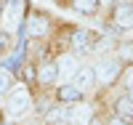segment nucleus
<instances>
[{
	"label": "nucleus",
	"instance_id": "1",
	"mask_svg": "<svg viewBox=\"0 0 133 125\" xmlns=\"http://www.w3.org/2000/svg\"><path fill=\"white\" fill-rule=\"evenodd\" d=\"M29 107H32V96H29V90L27 88H14L8 93V112L14 117H21V115H27L29 112Z\"/></svg>",
	"mask_w": 133,
	"mask_h": 125
},
{
	"label": "nucleus",
	"instance_id": "3",
	"mask_svg": "<svg viewBox=\"0 0 133 125\" xmlns=\"http://www.w3.org/2000/svg\"><path fill=\"white\" fill-rule=\"evenodd\" d=\"M93 72H96V80L101 85H112L120 77V61L117 59H104V61H98V67Z\"/></svg>",
	"mask_w": 133,
	"mask_h": 125
},
{
	"label": "nucleus",
	"instance_id": "14",
	"mask_svg": "<svg viewBox=\"0 0 133 125\" xmlns=\"http://www.w3.org/2000/svg\"><path fill=\"white\" fill-rule=\"evenodd\" d=\"M96 5H98V0H75V8L80 14H93Z\"/></svg>",
	"mask_w": 133,
	"mask_h": 125
},
{
	"label": "nucleus",
	"instance_id": "15",
	"mask_svg": "<svg viewBox=\"0 0 133 125\" xmlns=\"http://www.w3.org/2000/svg\"><path fill=\"white\" fill-rule=\"evenodd\" d=\"M120 59L123 61H133V43H123L120 45Z\"/></svg>",
	"mask_w": 133,
	"mask_h": 125
},
{
	"label": "nucleus",
	"instance_id": "4",
	"mask_svg": "<svg viewBox=\"0 0 133 125\" xmlns=\"http://www.w3.org/2000/svg\"><path fill=\"white\" fill-rule=\"evenodd\" d=\"M56 69H59V75H64V77H75L77 69H80V61H77L75 53H64L61 59L56 61Z\"/></svg>",
	"mask_w": 133,
	"mask_h": 125
},
{
	"label": "nucleus",
	"instance_id": "5",
	"mask_svg": "<svg viewBox=\"0 0 133 125\" xmlns=\"http://www.w3.org/2000/svg\"><path fill=\"white\" fill-rule=\"evenodd\" d=\"M115 24L120 29H130L133 27V5L130 3H123L115 8Z\"/></svg>",
	"mask_w": 133,
	"mask_h": 125
},
{
	"label": "nucleus",
	"instance_id": "13",
	"mask_svg": "<svg viewBox=\"0 0 133 125\" xmlns=\"http://www.w3.org/2000/svg\"><path fill=\"white\" fill-rule=\"evenodd\" d=\"M11 85H14V77H11V69H8V67H3V69H0V93L11 90Z\"/></svg>",
	"mask_w": 133,
	"mask_h": 125
},
{
	"label": "nucleus",
	"instance_id": "9",
	"mask_svg": "<svg viewBox=\"0 0 133 125\" xmlns=\"http://www.w3.org/2000/svg\"><path fill=\"white\" fill-rule=\"evenodd\" d=\"M59 77V69H56V64H43L40 69H37V80L43 85H51L53 80Z\"/></svg>",
	"mask_w": 133,
	"mask_h": 125
},
{
	"label": "nucleus",
	"instance_id": "12",
	"mask_svg": "<svg viewBox=\"0 0 133 125\" xmlns=\"http://www.w3.org/2000/svg\"><path fill=\"white\" fill-rule=\"evenodd\" d=\"M117 117H123V120H133V98L130 96H123L117 101Z\"/></svg>",
	"mask_w": 133,
	"mask_h": 125
},
{
	"label": "nucleus",
	"instance_id": "11",
	"mask_svg": "<svg viewBox=\"0 0 133 125\" xmlns=\"http://www.w3.org/2000/svg\"><path fill=\"white\" fill-rule=\"evenodd\" d=\"M80 93H83V90L77 88L75 83H72V85H61V88H59V98L66 101V104H75V101H80Z\"/></svg>",
	"mask_w": 133,
	"mask_h": 125
},
{
	"label": "nucleus",
	"instance_id": "18",
	"mask_svg": "<svg viewBox=\"0 0 133 125\" xmlns=\"http://www.w3.org/2000/svg\"><path fill=\"white\" fill-rule=\"evenodd\" d=\"M109 125H128V120H123V117H115V120L109 122Z\"/></svg>",
	"mask_w": 133,
	"mask_h": 125
},
{
	"label": "nucleus",
	"instance_id": "2",
	"mask_svg": "<svg viewBox=\"0 0 133 125\" xmlns=\"http://www.w3.org/2000/svg\"><path fill=\"white\" fill-rule=\"evenodd\" d=\"M24 11H27V3H24V0H8V5H5V11H3V27H5L8 32L19 29Z\"/></svg>",
	"mask_w": 133,
	"mask_h": 125
},
{
	"label": "nucleus",
	"instance_id": "19",
	"mask_svg": "<svg viewBox=\"0 0 133 125\" xmlns=\"http://www.w3.org/2000/svg\"><path fill=\"white\" fill-rule=\"evenodd\" d=\"M98 3H107V5H109V3H112V0H98Z\"/></svg>",
	"mask_w": 133,
	"mask_h": 125
},
{
	"label": "nucleus",
	"instance_id": "20",
	"mask_svg": "<svg viewBox=\"0 0 133 125\" xmlns=\"http://www.w3.org/2000/svg\"><path fill=\"white\" fill-rule=\"evenodd\" d=\"M88 125H98V122H96V120H91V122H88Z\"/></svg>",
	"mask_w": 133,
	"mask_h": 125
},
{
	"label": "nucleus",
	"instance_id": "6",
	"mask_svg": "<svg viewBox=\"0 0 133 125\" xmlns=\"http://www.w3.org/2000/svg\"><path fill=\"white\" fill-rule=\"evenodd\" d=\"M93 117H91V109L83 107V104H77L72 112H66V122L69 125H88Z\"/></svg>",
	"mask_w": 133,
	"mask_h": 125
},
{
	"label": "nucleus",
	"instance_id": "10",
	"mask_svg": "<svg viewBox=\"0 0 133 125\" xmlns=\"http://www.w3.org/2000/svg\"><path fill=\"white\" fill-rule=\"evenodd\" d=\"M88 45H91V32H88V29H75V35H72V48L83 53Z\"/></svg>",
	"mask_w": 133,
	"mask_h": 125
},
{
	"label": "nucleus",
	"instance_id": "8",
	"mask_svg": "<svg viewBox=\"0 0 133 125\" xmlns=\"http://www.w3.org/2000/svg\"><path fill=\"white\" fill-rule=\"evenodd\" d=\"M96 83V72L93 69H77V75H75V85L80 88V90H88Z\"/></svg>",
	"mask_w": 133,
	"mask_h": 125
},
{
	"label": "nucleus",
	"instance_id": "16",
	"mask_svg": "<svg viewBox=\"0 0 133 125\" xmlns=\"http://www.w3.org/2000/svg\"><path fill=\"white\" fill-rule=\"evenodd\" d=\"M8 48H11L8 35H5V32H0V53H8Z\"/></svg>",
	"mask_w": 133,
	"mask_h": 125
},
{
	"label": "nucleus",
	"instance_id": "17",
	"mask_svg": "<svg viewBox=\"0 0 133 125\" xmlns=\"http://www.w3.org/2000/svg\"><path fill=\"white\" fill-rule=\"evenodd\" d=\"M125 85H128V88H133V67L125 72Z\"/></svg>",
	"mask_w": 133,
	"mask_h": 125
},
{
	"label": "nucleus",
	"instance_id": "7",
	"mask_svg": "<svg viewBox=\"0 0 133 125\" xmlns=\"http://www.w3.org/2000/svg\"><path fill=\"white\" fill-rule=\"evenodd\" d=\"M24 29H27L29 37H43V35H45V29H48V21L43 19V16H29L27 24H24Z\"/></svg>",
	"mask_w": 133,
	"mask_h": 125
},
{
	"label": "nucleus",
	"instance_id": "21",
	"mask_svg": "<svg viewBox=\"0 0 133 125\" xmlns=\"http://www.w3.org/2000/svg\"><path fill=\"white\" fill-rule=\"evenodd\" d=\"M128 96H130V98H133V88H130V93H128Z\"/></svg>",
	"mask_w": 133,
	"mask_h": 125
}]
</instances>
